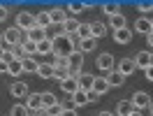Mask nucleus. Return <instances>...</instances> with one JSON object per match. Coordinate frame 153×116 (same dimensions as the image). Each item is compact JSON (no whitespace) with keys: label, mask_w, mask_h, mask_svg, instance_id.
Masks as SVG:
<instances>
[{"label":"nucleus","mask_w":153,"mask_h":116,"mask_svg":"<svg viewBox=\"0 0 153 116\" xmlns=\"http://www.w3.org/2000/svg\"><path fill=\"white\" fill-rule=\"evenodd\" d=\"M60 88H63L65 93H70V95H74L76 91H79V81H76L74 77H67L65 81H60Z\"/></svg>","instance_id":"nucleus-16"},{"label":"nucleus","mask_w":153,"mask_h":116,"mask_svg":"<svg viewBox=\"0 0 153 116\" xmlns=\"http://www.w3.org/2000/svg\"><path fill=\"white\" fill-rule=\"evenodd\" d=\"M44 112H47L49 116H60V114H63V107H60V102H58V105L49 107V109H44Z\"/></svg>","instance_id":"nucleus-38"},{"label":"nucleus","mask_w":153,"mask_h":116,"mask_svg":"<svg viewBox=\"0 0 153 116\" xmlns=\"http://www.w3.org/2000/svg\"><path fill=\"white\" fill-rule=\"evenodd\" d=\"M97 68L102 72H111L114 70V56L111 54H100L97 56Z\"/></svg>","instance_id":"nucleus-9"},{"label":"nucleus","mask_w":153,"mask_h":116,"mask_svg":"<svg viewBox=\"0 0 153 116\" xmlns=\"http://www.w3.org/2000/svg\"><path fill=\"white\" fill-rule=\"evenodd\" d=\"M0 47H5V37H2V33H0Z\"/></svg>","instance_id":"nucleus-50"},{"label":"nucleus","mask_w":153,"mask_h":116,"mask_svg":"<svg viewBox=\"0 0 153 116\" xmlns=\"http://www.w3.org/2000/svg\"><path fill=\"white\" fill-rule=\"evenodd\" d=\"M37 74L42 79H53V65H51V63H39Z\"/></svg>","instance_id":"nucleus-26"},{"label":"nucleus","mask_w":153,"mask_h":116,"mask_svg":"<svg viewBox=\"0 0 153 116\" xmlns=\"http://www.w3.org/2000/svg\"><path fill=\"white\" fill-rule=\"evenodd\" d=\"M10 116H30V112H28V107H26V105H21V102H19V105L12 107V114Z\"/></svg>","instance_id":"nucleus-33"},{"label":"nucleus","mask_w":153,"mask_h":116,"mask_svg":"<svg viewBox=\"0 0 153 116\" xmlns=\"http://www.w3.org/2000/svg\"><path fill=\"white\" fill-rule=\"evenodd\" d=\"M97 116H114V114H111V112H100Z\"/></svg>","instance_id":"nucleus-49"},{"label":"nucleus","mask_w":153,"mask_h":116,"mask_svg":"<svg viewBox=\"0 0 153 116\" xmlns=\"http://www.w3.org/2000/svg\"><path fill=\"white\" fill-rule=\"evenodd\" d=\"M49 16H51V26H63V23L67 21L65 10H63V7H53V10H49Z\"/></svg>","instance_id":"nucleus-10"},{"label":"nucleus","mask_w":153,"mask_h":116,"mask_svg":"<svg viewBox=\"0 0 153 116\" xmlns=\"http://www.w3.org/2000/svg\"><path fill=\"white\" fill-rule=\"evenodd\" d=\"M12 54H14V58H16V60H23V58H26V54H23L21 44H19V47H12Z\"/></svg>","instance_id":"nucleus-40"},{"label":"nucleus","mask_w":153,"mask_h":116,"mask_svg":"<svg viewBox=\"0 0 153 116\" xmlns=\"http://www.w3.org/2000/svg\"><path fill=\"white\" fill-rule=\"evenodd\" d=\"M39 97H42V107L44 109H49V107H53L58 105V97L51 93V91H44V93H39Z\"/></svg>","instance_id":"nucleus-24"},{"label":"nucleus","mask_w":153,"mask_h":116,"mask_svg":"<svg viewBox=\"0 0 153 116\" xmlns=\"http://www.w3.org/2000/svg\"><path fill=\"white\" fill-rule=\"evenodd\" d=\"M16 28L28 33L30 28H35V16H33L30 12H19V14H16Z\"/></svg>","instance_id":"nucleus-4"},{"label":"nucleus","mask_w":153,"mask_h":116,"mask_svg":"<svg viewBox=\"0 0 153 116\" xmlns=\"http://www.w3.org/2000/svg\"><path fill=\"white\" fill-rule=\"evenodd\" d=\"M21 68H23V72H28V74H37L39 63H37L35 56H26L23 60H21Z\"/></svg>","instance_id":"nucleus-12"},{"label":"nucleus","mask_w":153,"mask_h":116,"mask_svg":"<svg viewBox=\"0 0 153 116\" xmlns=\"http://www.w3.org/2000/svg\"><path fill=\"white\" fill-rule=\"evenodd\" d=\"M76 35H79L81 39L93 37V35H91V23H81V26H79V30H76Z\"/></svg>","instance_id":"nucleus-35"},{"label":"nucleus","mask_w":153,"mask_h":116,"mask_svg":"<svg viewBox=\"0 0 153 116\" xmlns=\"http://www.w3.org/2000/svg\"><path fill=\"white\" fill-rule=\"evenodd\" d=\"M109 88H111V86H109V81H107L105 77H95V81H93V91H95L97 95H105Z\"/></svg>","instance_id":"nucleus-18"},{"label":"nucleus","mask_w":153,"mask_h":116,"mask_svg":"<svg viewBox=\"0 0 153 116\" xmlns=\"http://www.w3.org/2000/svg\"><path fill=\"white\" fill-rule=\"evenodd\" d=\"M130 116H142V112H137V109H134V112H132Z\"/></svg>","instance_id":"nucleus-52"},{"label":"nucleus","mask_w":153,"mask_h":116,"mask_svg":"<svg viewBox=\"0 0 153 116\" xmlns=\"http://www.w3.org/2000/svg\"><path fill=\"white\" fill-rule=\"evenodd\" d=\"M70 54H74V47H72V42L67 35H58L53 39V56L56 58H67Z\"/></svg>","instance_id":"nucleus-1"},{"label":"nucleus","mask_w":153,"mask_h":116,"mask_svg":"<svg viewBox=\"0 0 153 116\" xmlns=\"http://www.w3.org/2000/svg\"><path fill=\"white\" fill-rule=\"evenodd\" d=\"M60 116H79V114H76V109H65Z\"/></svg>","instance_id":"nucleus-46"},{"label":"nucleus","mask_w":153,"mask_h":116,"mask_svg":"<svg viewBox=\"0 0 153 116\" xmlns=\"http://www.w3.org/2000/svg\"><path fill=\"white\" fill-rule=\"evenodd\" d=\"M81 68H84V54H81V51L70 54V56H67V72H70V77L79 79V74H81Z\"/></svg>","instance_id":"nucleus-2"},{"label":"nucleus","mask_w":153,"mask_h":116,"mask_svg":"<svg viewBox=\"0 0 153 116\" xmlns=\"http://www.w3.org/2000/svg\"><path fill=\"white\" fill-rule=\"evenodd\" d=\"M137 10L142 12L144 16H149V14H153V2H146V0H144V2H139V5H137Z\"/></svg>","instance_id":"nucleus-36"},{"label":"nucleus","mask_w":153,"mask_h":116,"mask_svg":"<svg viewBox=\"0 0 153 116\" xmlns=\"http://www.w3.org/2000/svg\"><path fill=\"white\" fill-rule=\"evenodd\" d=\"M109 26L114 30H121V28H128V21H125L123 14H116V16H109Z\"/></svg>","instance_id":"nucleus-25"},{"label":"nucleus","mask_w":153,"mask_h":116,"mask_svg":"<svg viewBox=\"0 0 153 116\" xmlns=\"http://www.w3.org/2000/svg\"><path fill=\"white\" fill-rule=\"evenodd\" d=\"M26 39H30V42L39 44L42 39H47V30H42V28H37V26H35V28L28 30V37H26Z\"/></svg>","instance_id":"nucleus-17"},{"label":"nucleus","mask_w":153,"mask_h":116,"mask_svg":"<svg viewBox=\"0 0 153 116\" xmlns=\"http://www.w3.org/2000/svg\"><path fill=\"white\" fill-rule=\"evenodd\" d=\"M132 112H134V107H132L130 100H121L118 107H116V114H118V116H130Z\"/></svg>","instance_id":"nucleus-21"},{"label":"nucleus","mask_w":153,"mask_h":116,"mask_svg":"<svg viewBox=\"0 0 153 116\" xmlns=\"http://www.w3.org/2000/svg\"><path fill=\"white\" fill-rule=\"evenodd\" d=\"M7 14H10V10H7L5 5H0V21H5V19H7Z\"/></svg>","instance_id":"nucleus-44"},{"label":"nucleus","mask_w":153,"mask_h":116,"mask_svg":"<svg viewBox=\"0 0 153 116\" xmlns=\"http://www.w3.org/2000/svg\"><path fill=\"white\" fill-rule=\"evenodd\" d=\"M37 54L39 56H47V54H53V39L47 37V39H42L37 44Z\"/></svg>","instance_id":"nucleus-20"},{"label":"nucleus","mask_w":153,"mask_h":116,"mask_svg":"<svg viewBox=\"0 0 153 116\" xmlns=\"http://www.w3.org/2000/svg\"><path fill=\"white\" fill-rule=\"evenodd\" d=\"M10 93L14 97H19V100H26V97L30 95V88H28L26 81H14V84L10 86Z\"/></svg>","instance_id":"nucleus-6"},{"label":"nucleus","mask_w":153,"mask_h":116,"mask_svg":"<svg viewBox=\"0 0 153 116\" xmlns=\"http://www.w3.org/2000/svg\"><path fill=\"white\" fill-rule=\"evenodd\" d=\"M146 39H149V44H151V49H153V30L149 33V35H146Z\"/></svg>","instance_id":"nucleus-48"},{"label":"nucleus","mask_w":153,"mask_h":116,"mask_svg":"<svg viewBox=\"0 0 153 116\" xmlns=\"http://www.w3.org/2000/svg\"><path fill=\"white\" fill-rule=\"evenodd\" d=\"M2 72H7V63H2V60H0V74H2Z\"/></svg>","instance_id":"nucleus-47"},{"label":"nucleus","mask_w":153,"mask_h":116,"mask_svg":"<svg viewBox=\"0 0 153 116\" xmlns=\"http://www.w3.org/2000/svg\"><path fill=\"white\" fill-rule=\"evenodd\" d=\"M107 81H109V86H123V74L118 72V70H111V72H107Z\"/></svg>","instance_id":"nucleus-19"},{"label":"nucleus","mask_w":153,"mask_h":116,"mask_svg":"<svg viewBox=\"0 0 153 116\" xmlns=\"http://www.w3.org/2000/svg\"><path fill=\"white\" fill-rule=\"evenodd\" d=\"M114 42L116 44H130V42H132V30L130 28L114 30Z\"/></svg>","instance_id":"nucleus-11"},{"label":"nucleus","mask_w":153,"mask_h":116,"mask_svg":"<svg viewBox=\"0 0 153 116\" xmlns=\"http://www.w3.org/2000/svg\"><path fill=\"white\" fill-rule=\"evenodd\" d=\"M67 10L72 12V14H79V12H84V2H76V0H72V2H67Z\"/></svg>","instance_id":"nucleus-37"},{"label":"nucleus","mask_w":153,"mask_h":116,"mask_svg":"<svg viewBox=\"0 0 153 116\" xmlns=\"http://www.w3.org/2000/svg\"><path fill=\"white\" fill-rule=\"evenodd\" d=\"M144 77H146V81H153V65L144 70Z\"/></svg>","instance_id":"nucleus-43"},{"label":"nucleus","mask_w":153,"mask_h":116,"mask_svg":"<svg viewBox=\"0 0 153 116\" xmlns=\"http://www.w3.org/2000/svg\"><path fill=\"white\" fill-rule=\"evenodd\" d=\"M14 60H16V58H14V54H12V49L7 47V49H5V54H2V63L10 65V63H14Z\"/></svg>","instance_id":"nucleus-39"},{"label":"nucleus","mask_w":153,"mask_h":116,"mask_svg":"<svg viewBox=\"0 0 153 116\" xmlns=\"http://www.w3.org/2000/svg\"><path fill=\"white\" fill-rule=\"evenodd\" d=\"M23 105L28 107L30 114H37V112H42L44 107H42V97H39V93H30L28 97H26V102Z\"/></svg>","instance_id":"nucleus-7"},{"label":"nucleus","mask_w":153,"mask_h":116,"mask_svg":"<svg viewBox=\"0 0 153 116\" xmlns=\"http://www.w3.org/2000/svg\"><path fill=\"white\" fill-rule=\"evenodd\" d=\"M21 49H23L26 56H37V44L30 42V39H23V42H21Z\"/></svg>","instance_id":"nucleus-29"},{"label":"nucleus","mask_w":153,"mask_h":116,"mask_svg":"<svg viewBox=\"0 0 153 116\" xmlns=\"http://www.w3.org/2000/svg\"><path fill=\"white\" fill-rule=\"evenodd\" d=\"M35 26L42 30H47L49 26H51V16H49V12H39L37 16H35Z\"/></svg>","instance_id":"nucleus-23"},{"label":"nucleus","mask_w":153,"mask_h":116,"mask_svg":"<svg viewBox=\"0 0 153 116\" xmlns=\"http://www.w3.org/2000/svg\"><path fill=\"white\" fill-rule=\"evenodd\" d=\"M134 65L142 68V70L151 68V51H139V54L134 56Z\"/></svg>","instance_id":"nucleus-14"},{"label":"nucleus","mask_w":153,"mask_h":116,"mask_svg":"<svg viewBox=\"0 0 153 116\" xmlns=\"http://www.w3.org/2000/svg\"><path fill=\"white\" fill-rule=\"evenodd\" d=\"M151 116H153V105H151Z\"/></svg>","instance_id":"nucleus-55"},{"label":"nucleus","mask_w":153,"mask_h":116,"mask_svg":"<svg viewBox=\"0 0 153 116\" xmlns=\"http://www.w3.org/2000/svg\"><path fill=\"white\" fill-rule=\"evenodd\" d=\"M2 37H5V47H19L21 42H23V39H21V30L16 28V26H14V28H7L5 30V33H2Z\"/></svg>","instance_id":"nucleus-3"},{"label":"nucleus","mask_w":153,"mask_h":116,"mask_svg":"<svg viewBox=\"0 0 153 116\" xmlns=\"http://www.w3.org/2000/svg\"><path fill=\"white\" fill-rule=\"evenodd\" d=\"M72 102H74V107H84V105H88L86 91H76L74 95H72Z\"/></svg>","instance_id":"nucleus-30"},{"label":"nucleus","mask_w":153,"mask_h":116,"mask_svg":"<svg viewBox=\"0 0 153 116\" xmlns=\"http://www.w3.org/2000/svg\"><path fill=\"white\" fill-rule=\"evenodd\" d=\"M102 12H105L107 16H116V14H121V5H118V2H105V5H102Z\"/></svg>","instance_id":"nucleus-28"},{"label":"nucleus","mask_w":153,"mask_h":116,"mask_svg":"<svg viewBox=\"0 0 153 116\" xmlns=\"http://www.w3.org/2000/svg\"><path fill=\"white\" fill-rule=\"evenodd\" d=\"M30 116H39V114H30Z\"/></svg>","instance_id":"nucleus-56"},{"label":"nucleus","mask_w":153,"mask_h":116,"mask_svg":"<svg viewBox=\"0 0 153 116\" xmlns=\"http://www.w3.org/2000/svg\"><path fill=\"white\" fill-rule=\"evenodd\" d=\"M116 70H118L123 77L132 74L134 70H137V65H134V58H121V60H118V65H116Z\"/></svg>","instance_id":"nucleus-8"},{"label":"nucleus","mask_w":153,"mask_h":116,"mask_svg":"<svg viewBox=\"0 0 153 116\" xmlns=\"http://www.w3.org/2000/svg\"><path fill=\"white\" fill-rule=\"evenodd\" d=\"M60 107H63V112H65V109H76L72 100H65V102H60Z\"/></svg>","instance_id":"nucleus-42"},{"label":"nucleus","mask_w":153,"mask_h":116,"mask_svg":"<svg viewBox=\"0 0 153 116\" xmlns=\"http://www.w3.org/2000/svg\"><path fill=\"white\" fill-rule=\"evenodd\" d=\"M76 81H79V91H86V93H88V91H93V81H95V77L88 74V72H81Z\"/></svg>","instance_id":"nucleus-13"},{"label":"nucleus","mask_w":153,"mask_h":116,"mask_svg":"<svg viewBox=\"0 0 153 116\" xmlns=\"http://www.w3.org/2000/svg\"><path fill=\"white\" fill-rule=\"evenodd\" d=\"M7 72H10L12 77H21V72H23V68H21V60L10 63V65H7Z\"/></svg>","instance_id":"nucleus-32"},{"label":"nucleus","mask_w":153,"mask_h":116,"mask_svg":"<svg viewBox=\"0 0 153 116\" xmlns=\"http://www.w3.org/2000/svg\"><path fill=\"white\" fill-rule=\"evenodd\" d=\"M5 49H7V47H0V60H2V54H5Z\"/></svg>","instance_id":"nucleus-51"},{"label":"nucleus","mask_w":153,"mask_h":116,"mask_svg":"<svg viewBox=\"0 0 153 116\" xmlns=\"http://www.w3.org/2000/svg\"><path fill=\"white\" fill-rule=\"evenodd\" d=\"M91 35H93V39L105 37V35H107V26H105V23H100V21L91 23Z\"/></svg>","instance_id":"nucleus-22"},{"label":"nucleus","mask_w":153,"mask_h":116,"mask_svg":"<svg viewBox=\"0 0 153 116\" xmlns=\"http://www.w3.org/2000/svg\"><path fill=\"white\" fill-rule=\"evenodd\" d=\"M130 102H132V107L139 112V109H146V107H151V95L146 93V91H137L132 97H130Z\"/></svg>","instance_id":"nucleus-5"},{"label":"nucleus","mask_w":153,"mask_h":116,"mask_svg":"<svg viewBox=\"0 0 153 116\" xmlns=\"http://www.w3.org/2000/svg\"><path fill=\"white\" fill-rule=\"evenodd\" d=\"M86 95H88V102H97V97H100V95L95 93V91H88Z\"/></svg>","instance_id":"nucleus-45"},{"label":"nucleus","mask_w":153,"mask_h":116,"mask_svg":"<svg viewBox=\"0 0 153 116\" xmlns=\"http://www.w3.org/2000/svg\"><path fill=\"white\" fill-rule=\"evenodd\" d=\"M151 65H153V54H151Z\"/></svg>","instance_id":"nucleus-54"},{"label":"nucleus","mask_w":153,"mask_h":116,"mask_svg":"<svg viewBox=\"0 0 153 116\" xmlns=\"http://www.w3.org/2000/svg\"><path fill=\"white\" fill-rule=\"evenodd\" d=\"M67 77H70L67 68H53V79H56V81H65Z\"/></svg>","instance_id":"nucleus-34"},{"label":"nucleus","mask_w":153,"mask_h":116,"mask_svg":"<svg viewBox=\"0 0 153 116\" xmlns=\"http://www.w3.org/2000/svg\"><path fill=\"white\" fill-rule=\"evenodd\" d=\"M79 26H81V23H79L76 19H67L65 23H63V33H65V35H76Z\"/></svg>","instance_id":"nucleus-27"},{"label":"nucleus","mask_w":153,"mask_h":116,"mask_svg":"<svg viewBox=\"0 0 153 116\" xmlns=\"http://www.w3.org/2000/svg\"><path fill=\"white\" fill-rule=\"evenodd\" d=\"M134 30H137V33H142V35H149V33L153 30V23H151L149 19L139 16V19L134 21Z\"/></svg>","instance_id":"nucleus-15"},{"label":"nucleus","mask_w":153,"mask_h":116,"mask_svg":"<svg viewBox=\"0 0 153 116\" xmlns=\"http://www.w3.org/2000/svg\"><path fill=\"white\" fill-rule=\"evenodd\" d=\"M95 49V39L88 37V39H81V44H79V51L81 54H88V51H93Z\"/></svg>","instance_id":"nucleus-31"},{"label":"nucleus","mask_w":153,"mask_h":116,"mask_svg":"<svg viewBox=\"0 0 153 116\" xmlns=\"http://www.w3.org/2000/svg\"><path fill=\"white\" fill-rule=\"evenodd\" d=\"M37 114H39V116H49L47 112H44V109H42V112H37Z\"/></svg>","instance_id":"nucleus-53"},{"label":"nucleus","mask_w":153,"mask_h":116,"mask_svg":"<svg viewBox=\"0 0 153 116\" xmlns=\"http://www.w3.org/2000/svg\"><path fill=\"white\" fill-rule=\"evenodd\" d=\"M53 68H67V58H56V63H51Z\"/></svg>","instance_id":"nucleus-41"}]
</instances>
